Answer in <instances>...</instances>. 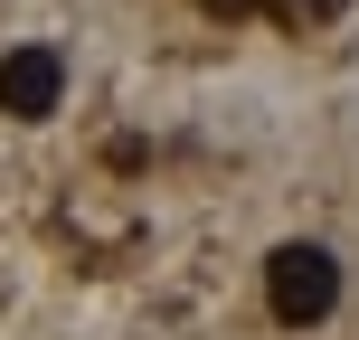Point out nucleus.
Listing matches in <instances>:
<instances>
[{"label": "nucleus", "mask_w": 359, "mask_h": 340, "mask_svg": "<svg viewBox=\"0 0 359 340\" xmlns=\"http://www.w3.org/2000/svg\"><path fill=\"white\" fill-rule=\"evenodd\" d=\"M265 303H274V322H293V331L331 322V312H341V255L312 246V236L274 246V255H265Z\"/></svg>", "instance_id": "f257e3e1"}, {"label": "nucleus", "mask_w": 359, "mask_h": 340, "mask_svg": "<svg viewBox=\"0 0 359 340\" xmlns=\"http://www.w3.org/2000/svg\"><path fill=\"white\" fill-rule=\"evenodd\" d=\"M67 104V57L57 48H10L0 57V114L10 123H48Z\"/></svg>", "instance_id": "f03ea898"}, {"label": "nucleus", "mask_w": 359, "mask_h": 340, "mask_svg": "<svg viewBox=\"0 0 359 340\" xmlns=\"http://www.w3.org/2000/svg\"><path fill=\"white\" fill-rule=\"evenodd\" d=\"M198 10H227V19H236V10H255V0H198Z\"/></svg>", "instance_id": "7ed1b4c3"}]
</instances>
